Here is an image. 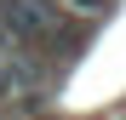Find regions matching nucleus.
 Wrapping results in <instances>:
<instances>
[{
	"mask_svg": "<svg viewBox=\"0 0 126 120\" xmlns=\"http://www.w3.org/2000/svg\"><path fill=\"white\" fill-rule=\"evenodd\" d=\"M0 34H12V46H52L63 34V6H46V0H0Z\"/></svg>",
	"mask_w": 126,
	"mask_h": 120,
	"instance_id": "obj_1",
	"label": "nucleus"
}]
</instances>
